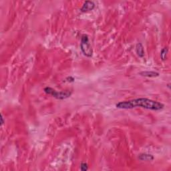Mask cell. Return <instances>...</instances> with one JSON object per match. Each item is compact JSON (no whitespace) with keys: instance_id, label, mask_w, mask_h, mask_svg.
Returning a JSON list of instances; mask_svg holds the SVG:
<instances>
[{"instance_id":"6da1fadb","label":"cell","mask_w":171,"mask_h":171,"mask_svg":"<svg viewBox=\"0 0 171 171\" xmlns=\"http://www.w3.org/2000/svg\"><path fill=\"white\" fill-rule=\"evenodd\" d=\"M116 108L120 109H133V108H140L151 110H160L164 108V105L162 103L146 98H139L133 100L122 101L116 105Z\"/></svg>"},{"instance_id":"7a4b0ae2","label":"cell","mask_w":171,"mask_h":171,"mask_svg":"<svg viewBox=\"0 0 171 171\" xmlns=\"http://www.w3.org/2000/svg\"><path fill=\"white\" fill-rule=\"evenodd\" d=\"M80 49L84 55L86 57L90 58L93 55V50L91 47L90 43L89 42L88 36L87 35L84 34L82 36L81 43H80Z\"/></svg>"},{"instance_id":"3957f363","label":"cell","mask_w":171,"mask_h":171,"mask_svg":"<svg viewBox=\"0 0 171 171\" xmlns=\"http://www.w3.org/2000/svg\"><path fill=\"white\" fill-rule=\"evenodd\" d=\"M44 92H45L47 94L51 95L54 98L58 100H64L69 98L71 96L72 92L69 90L66 91H62V92H58L55 90H54L53 88H50V87H46L44 88Z\"/></svg>"},{"instance_id":"277c9868","label":"cell","mask_w":171,"mask_h":171,"mask_svg":"<svg viewBox=\"0 0 171 171\" xmlns=\"http://www.w3.org/2000/svg\"><path fill=\"white\" fill-rule=\"evenodd\" d=\"M95 3L92 1H86L84 3L82 7H81L80 11L82 12H88L92 11L94 9Z\"/></svg>"},{"instance_id":"5b68a950","label":"cell","mask_w":171,"mask_h":171,"mask_svg":"<svg viewBox=\"0 0 171 171\" xmlns=\"http://www.w3.org/2000/svg\"><path fill=\"white\" fill-rule=\"evenodd\" d=\"M139 159L142 161H151L154 160V156L150 154H147V153H141L139 154Z\"/></svg>"},{"instance_id":"8992f818","label":"cell","mask_w":171,"mask_h":171,"mask_svg":"<svg viewBox=\"0 0 171 171\" xmlns=\"http://www.w3.org/2000/svg\"><path fill=\"white\" fill-rule=\"evenodd\" d=\"M140 75H141L142 76H145V77H148V78H155L158 77L159 76V73L155 72H149V71H144V72H141L140 73Z\"/></svg>"},{"instance_id":"52a82bcc","label":"cell","mask_w":171,"mask_h":171,"mask_svg":"<svg viewBox=\"0 0 171 171\" xmlns=\"http://www.w3.org/2000/svg\"><path fill=\"white\" fill-rule=\"evenodd\" d=\"M136 50H137V55L141 58H143L144 56V48L142 44L141 43H138L136 46Z\"/></svg>"},{"instance_id":"ba28073f","label":"cell","mask_w":171,"mask_h":171,"mask_svg":"<svg viewBox=\"0 0 171 171\" xmlns=\"http://www.w3.org/2000/svg\"><path fill=\"white\" fill-rule=\"evenodd\" d=\"M168 49L167 48H164L162 50H161L160 58L162 61H164V60H166V56H167V54H168Z\"/></svg>"},{"instance_id":"9c48e42d","label":"cell","mask_w":171,"mask_h":171,"mask_svg":"<svg viewBox=\"0 0 171 171\" xmlns=\"http://www.w3.org/2000/svg\"><path fill=\"white\" fill-rule=\"evenodd\" d=\"M88 169V164L85 162H82L80 164V170L82 171H86Z\"/></svg>"},{"instance_id":"30bf717a","label":"cell","mask_w":171,"mask_h":171,"mask_svg":"<svg viewBox=\"0 0 171 171\" xmlns=\"http://www.w3.org/2000/svg\"><path fill=\"white\" fill-rule=\"evenodd\" d=\"M4 124V119H3V116L2 114L1 115V126Z\"/></svg>"}]
</instances>
